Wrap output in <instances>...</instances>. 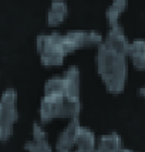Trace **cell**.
<instances>
[{
    "label": "cell",
    "mask_w": 145,
    "mask_h": 152,
    "mask_svg": "<svg viewBox=\"0 0 145 152\" xmlns=\"http://www.w3.org/2000/svg\"><path fill=\"white\" fill-rule=\"evenodd\" d=\"M19 95L14 88H7L0 95V142L12 138L19 119Z\"/></svg>",
    "instance_id": "277c9868"
},
{
    "label": "cell",
    "mask_w": 145,
    "mask_h": 152,
    "mask_svg": "<svg viewBox=\"0 0 145 152\" xmlns=\"http://www.w3.org/2000/svg\"><path fill=\"white\" fill-rule=\"evenodd\" d=\"M103 43L107 44L108 47H111L114 50H117L119 53H128V47H130V40L127 39L124 28L121 27V24L117 26H111L110 31L107 33V36L104 37Z\"/></svg>",
    "instance_id": "ba28073f"
},
{
    "label": "cell",
    "mask_w": 145,
    "mask_h": 152,
    "mask_svg": "<svg viewBox=\"0 0 145 152\" xmlns=\"http://www.w3.org/2000/svg\"><path fill=\"white\" fill-rule=\"evenodd\" d=\"M81 97L77 94H66L60 97L43 95L40 101L39 115L41 122H51L54 119H74L80 117Z\"/></svg>",
    "instance_id": "7a4b0ae2"
},
{
    "label": "cell",
    "mask_w": 145,
    "mask_h": 152,
    "mask_svg": "<svg viewBox=\"0 0 145 152\" xmlns=\"http://www.w3.org/2000/svg\"><path fill=\"white\" fill-rule=\"evenodd\" d=\"M128 3H130V0H112L110 3V6L105 10V19L110 27L119 24V19H121L122 13L127 10Z\"/></svg>",
    "instance_id": "4fadbf2b"
},
{
    "label": "cell",
    "mask_w": 145,
    "mask_h": 152,
    "mask_svg": "<svg viewBox=\"0 0 145 152\" xmlns=\"http://www.w3.org/2000/svg\"><path fill=\"white\" fill-rule=\"evenodd\" d=\"M80 125H81L80 124V118L70 119L68 124L64 126V129L59 134L54 151H70V149H72L74 141H75V135H77Z\"/></svg>",
    "instance_id": "52a82bcc"
},
{
    "label": "cell",
    "mask_w": 145,
    "mask_h": 152,
    "mask_svg": "<svg viewBox=\"0 0 145 152\" xmlns=\"http://www.w3.org/2000/svg\"><path fill=\"white\" fill-rule=\"evenodd\" d=\"M121 152H134V151H131V149H127V148H122V149H121Z\"/></svg>",
    "instance_id": "9a60e30c"
},
{
    "label": "cell",
    "mask_w": 145,
    "mask_h": 152,
    "mask_svg": "<svg viewBox=\"0 0 145 152\" xmlns=\"http://www.w3.org/2000/svg\"><path fill=\"white\" fill-rule=\"evenodd\" d=\"M122 148V138L117 132H110L97 139L95 152H121Z\"/></svg>",
    "instance_id": "7c38bea8"
},
{
    "label": "cell",
    "mask_w": 145,
    "mask_h": 152,
    "mask_svg": "<svg viewBox=\"0 0 145 152\" xmlns=\"http://www.w3.org/2000/svg\"><path fill=\"white\" fill-rule=\"evenodd\" d=\"M33 138L27 141L24 149L27 152H54V148L51 146L48 137H47L46 129L40 122H34L33 124Z\"/></svg>",
    "instance_id": "8992f818"
},
{
    "label": "cell",
    "mask_w": 145,
    "mask_h": 152,
    "mask_svg": "<svg viewBox=\"0 0 145 152\" xmlns=\"http://www.w3.org/2000/svg\"><path fill=\"white\" fill-rule=\"evenodd\" d=\"M95 146H97L95 134L90 128L80 125L72 149L75 152H95Z\"/></svg>",
    "instance_id": "9c48e42d"
},
{
    "label": "cell",
    "mask_w": 145,
    "mask_h": 152,
    "mask_svg": "<svg viewBox=\"0 0 145 152\" xmlns=\"http://www.w3.org/2000/svg\"><path fill=\"white\" fill-rule=\"evenodd\" d=\"M97 73L107 91L111 94H121L125 90L128 80V57L107 44L101 43L97 47Z\"/></svg>",
    "instance_id": "6da1fadb"
},
{
    "label": "cell",
    "mask_w": 145,
    "mask_h": 152,
    "mask_svg": "<svg viewBox=\"0 0 145 152\" xmlns=\"http://www.w3.org/2000/svg\"><path fill=\"white\" fill-rule=\"evenodd\" d=\"M138 94L145 99V84H144V86H141V87L138 88Z\"/></svg>",
    "instance_id": "5bb4252c"
},
{
    "label": "cell",
    "mask_w": 145,
    "mask_h": 152,
    "mask_svg": "<svg viewBox=\"0 0 145 152\" xmlns=\"http://www.w3.org/2000/svg\"><path fill=\"white\" fill-rule=\"evenodd\" d=\"M54 152H75L74 149H70V151H54Z\"/></svg>",
    "instance_id": "2e32d148"
},
{
    "label": "cell",
    "mask_w": 145,
    "mask_h": 152,
    "mask_svg": "<svg viewBox=\"0 0 145 152\" xmlns=\"http://www.w3.org/2000/svg\"><path fill=\"white\" fill-rule=\"evenodd\" d=\"M68 16V4L66 0H53L47 10V24L50 27H59L64 23Z\"/></svg>",
    "instance_id": "30bf717a"
},
{
    "label": "cell",
    "mask_w": 145,
    "mask_h": 152,
    "mask_svg": "<svg viewBox=\"0 0 145 152\" xmlns=\"http://www.w3.org/2000/svg\"><path fill=\"white\" fill-rule=\"evenodd\" d=\"M127 57L131 60L134 68L145 71V40L138 39L130 41Z\"/></svg>",
    "instance_id": "8fae6325"
},
{
    "label": "cell",
    "mask_w": 145,
    "mask_h": 152,
    "mask_svg": "<svg viewBox=\"0 0 145 152\" xmlns=\"http://www.w3.org/2000/svg\"><path fill=\"white\" fill-rule=\"evenodd\" d=\"M36 48L39 53L40 61L48 68H57L64 64L70 56L64 43L63 33L53 31L50 34H40L36 40Z\"/></svg>",
    "instance_id": "3957f363"
},
{
    "label": "cell",
    "mask_w": 145,
    "mask_h": 152,
    "mask_svg": "<svg viewBox=\"0 0 145 152\" xmlns=\"http://www.w3.org/2000/svg\"><path fill=\"white\" fill-rule=\"evenodd\" d=\"M63 36H64V43L70 54L83 48L98 47L104 40V36L95 30H71V31L63 33Z\"/></svg>",
    "instance_id": "5b68a950"
}]
</instances>
